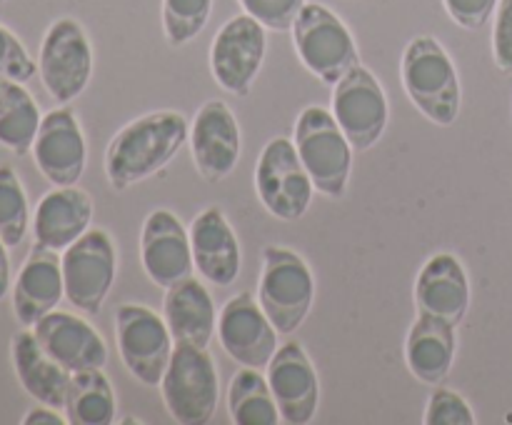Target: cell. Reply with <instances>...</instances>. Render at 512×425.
Here are the masks:
<instances>
[{"mask_svg":"<svg viewBox=\"0 0 512 425\" xmlns=\"http://www.w3.org/2000/svg\"><path fill=\"white\" fill-rule=\"evenodd\" d=\"M268 38L265 25L243 13L230 18L210 45V70L225 93L245 98L263 68Z\"/></svg>","mask_w":512,"mask_h":425,"instance_id":"7c38bea8","label":"cell"},{"mask_svg":"<svg viewBox=\"0 0 512 425\" xmlns=\"http://www.w3.org/2000/svg\"><path fill=\"white\" fill-rule=\"evenodd\" d=\"M455 325L420 313L405 340L408 370L425 385H440L453 370Z\"/></svg>","mask_w":512,"mask_h":425,"instance_id":"d4e9b609","label":"cell"},{"mask_svg":"<svg viewBox=\"0 0 512 425\" xmlns=\"http://www.w3.org/2000/svg\"><path fill=\"white\" fill-rule=\"evenodd\" d=\"M33 158L45 180L58 188L75 185L83 178L88 145L73 110L55 108L43 115L33 140Z\"/></svg>","mask_w":512,"mask_h":425,"instance_id":"9a60e30c","label":"cell"},{"mask_svg":"<svg viewBox=\"0 0 512 425\" xmlns=\"http://www.w3.org/2000/svg\"><path fill=\"white\" fill-rule=\"evenodd\" d=\"M400 78L410 103L435 125H453L463 105L458 70L443 43L433 35H418L408 43L400 63Z\"/></svg>","mask_w":512,"mask_h":425,"instance_id":"7a4b0ae2","label":"cell"},{"mask_svg":"<svg viewBox=\"0 0 512 425\" xmlns=\"http://www.w3.org/2000/svg\"><path fill=\"white\" fill-rule=\"evenodd\" d=\"M213 13V0H163V30L170 45L190 43L203 33Z\"/></svg>","mask_w":512,"mask_h":425,"instance_id":"f546056e","label":"cell"},{"mask_svg":"<svg viewBox=\"0 0 512 425\" xmlns=\"http://www.w3.org/2000/svg\"><path fill=\"white\" fill-rule=\"evenodd\" d=\"M255 193L273 218L293 223L308 213L315 183L290 138L278 135L260 153L255 165Z\"/></svg>","mask_w":512,"mask_h":425,"instance_id":"52a82bcc","label":"cell"},{"mask_svg":"<svg viewBox=\"0 0 512 425\" xmlns=\"http://www.w3.org/2000/svg\"><path fill=\"white\" fill-rule=\"evenodd\" d=\"M10 355H13L15 375H18L25 393L38 400V403L63 410L70 373L58 360L45 353L33 330H20V333L13 335Z\"/></svg>","mask_w":512,"mask_h":425,"instance_id":"cb8c5ba5","label":"cell"},{"mask_svg":"<svg viewBox=\"0 0 512 425\" xmlns=\"http://www.w3.org/2000/svg\"><path fill=\"white\" fill-rule=\"evenodd\" d=\"M190 125L178 110H155L120 128L105 150V175L113 190L160 173L188 143Z\"/></svg>","mask_w":512,"mask_h":425,"instance_id":"6da1fadb","label":"cell"},{"mask_svg":"<svg viewBox=\"0 0 512 425\" xmlns=\"http://www.w3.org/2000/svg\"><path fill=\"white\" fill-rule=\"evenodd\" d=\"M38 73L50 98L70 103L78 98L93 75V48L83 25L73 18H58L40 45Z\"/></svg>","mask_w":512,"mask_h":425,"instance_id":"8fae6325","label":"cell"},{"mask_svg":"<svg viewBox=\"0 0 512 425\" xmlns=\"http://www.w3.org/2000/svg\"><path fill=\"white\" fill-rule=\"evenodd\" d=\"M418 313L433 315L458 328L470 308V280L453 253H435L425 260L415 280Z\"/></svg>","mask_w":512,"mask_h":425,"instance_id":"ffe728a7","label":"cell"},{"mask_svg":"<svg viewBox=\"0 0 512 425\" xmlns=\"http://www.w3.org/2000/svg\"><path fill=\"white\" fill-rule=\"evenodd\" d=\"M0 3H5V0H0Z\"/></svg>","mask_w":512,"mask_h":425,"instance_id":"74e56055","label":"cell"},{"mask_svg":"<svg viewBox=\"0 0 512 425\" xmlns=\"http://www.w3.org/2000/svg\"><path fill=\"white\" fill-rule=\"evenodd\" d=\"M445 10L465 30H480L498 8V0H443Z\"/></svg>","mask_w":512,"mask_h":425,"instance_id":"e575fe53","label":"cell"},{"mask_svg":"<svg viewBox=\"0 0 512 425\" xmlns=\"http://www.w3.org/2000/svg\"><path fill=\"white\" fill-rule=\"evenodd\" d=\"M63 410L70 425L115 423V390L103 368L70 373Z\"/></svg>","mask_w":512,"mask_h":425,"instance_id":"484cf974","label":"cell"},{"mask_svg":"<svg viewBox=\"0 0 512 425\" xmlns=\"http://www.w3.org/2000/svg\"><path fill=\"white\" fill-rule=\"evenodd\" d=\"M293 45L300 63L325 85H335L358 60V45L348 25L330 8L305 3L293 25Z\"/></svg>","mask_w":512,"mask_h":425,"instance_id":"8992f818","label":"cell"},{"mask_svg":"<svg viewBox=\"0 0 512 425\" xmlns=\"http://www.w3.org/2000/svg\"><path fill=\"white\" fill-rule=\"evenodd\" d=\"M65 298L83 313H100L118 270V253L108 230L90 228L63 250Z\"/></svg>","mask_w":512,"mask_h":425,"instance_id":"30bf717a","label":"cell"},{"mask_svg":"<svg viewBox=\"0 0 512 425\" xmlns=\"http://www.w3.org/2000/svg\"><path fill=\"white\" fill-rule=\"evenodd\" d=\"M190 245H193V263L200 278L218 288H228L238 280L240 265H243L238 235L218 205H210L193 220Z\"/></svg>","mask_w":512,"mask_h":425,"instance_id":"d6986e66","label":"cell"},{"mask_svg":"<svg viewBox=\"0 0 512 425\" xmlns=\"http://www.w3.org/2000/svg\"><path fill=\"white\" fill-rule=\"evenodd\" d=\"M160 393L170 418L180 425H205L218 410L220 380L208 348L175 343L160 380Z\"/></svg>","mask_w":512,"mask_h":425,"instance_id":"277c9868","label":"cell"},{"mask_svg":"<svg viewBox=\"0 0 512 425\" xmlns=\"http://www.w3.org/2000/svg\"><path fill=\"white\" fill-rule=\"evenodd\" d=\"M333 88L330 113L338 120L340 130L350 140L355 153L370 150L388 128L390 105L383 85L370 73V68L355 63Z\"/></svg>","mask_w":512,"mask_h":425,"instance_id":"9c48e42d","label":"cell"},{"mask_svg":"<svg viewBox=\"0 0 512 425\" xmlns=\"http://www.w3.org/2000/svg\"><path fill=\"white\" fill-rule=\"evenodd\" d=\"M163 318L175 343H193L208 348L218 330V313L208 288L198 278H185L165 288Z\"/></svg>","mask_w":512,"mask_h":425,"instance_id":"603a6c76","label":"cell"},{"mask_svg":"<svg viewBox=\"0 0 512 425\" xmlns=\"http://www.w3.org/2000/svg\"><path fill=\"white\" fill-rule=\"evenodd\" d=\"M68 418H60L58 410L50 408V405H43V408L28 410V415L23 418L25 425H63Z\"/></svg>","mask_w":512,"mask_h":425,"instance_id":"d590c367","label":"cell"},{"mask_svg":"<svg viewBox=\"0 0 512 425\" xmlns=\"http://www.w3.org/2000/svg\"><path fill=\"white\" fill-rule=\"evenodd\" d=\"M33 333L45 353L58 360L68 373H80L90 368H105L108 348L98 330L88 320L73 313L50 310L45 318L33 325Z\"/></svg>","mask_w":512,"mask_h":425,"instance_id":"ac0fdd59","label":"cell"},{"mask_svg":"<svg viewBox=\"0 0 512 425\" xmlns=\"http://www.w3.org/2000/svg\"><path fill=\"white\" fill-rule=\"evenodd\" d=\"M140 263L145 275L158 288H170L190 278L195 270L190 230L180 223L178 215L158 208L145 218L140 233Z\"/></svg>","mask_w":512,"mask_h":425,"instance_id":"2e32d148","label":"cell"},{"mask_svg":"<svg viewBox=\"0 0 512 425\" xmlns=\"http://www.w3.org/2000/svg\"><path fill=\"white\" fill-rule=\"evenodd\" d=\"M115 343L128 373L148 388H158L175 348L163 315L148 305H120L115 310Z\"/></svg>","mask_w":512,"mask_h":425,"instance_id":"ba28073f","label":"cell"},{"mask_svg":"<svg viewBox=\"0 0 512 425\" xmlns=\"http://www.w3.org/2000/svg\"><path fill=\"white\" fill-rule=\"evenodd\" d=\"M425 425H475V413L468 400L450 388H435L423 415Z\"/></svg>","mask_w":512,"mask_h":425,"instance_id":"4dcf8cb0","label":"cell"},{"mask_svg":"<svg viewBox=\"0 0 512 425\" xmlns=\"http://www.w3.org/2000/svg\"><path fill=\"white\" fill-rule=\"evenodd\" d=\"M243 10L268 30H293L305 0H240Z\"/></svg>","mask_w":512,"mask_h":425,"instance_id":"1f68e13d","label":"cell"},{"mask_svg":"<svg viewBox=\"0 0 512 425\" xmlns=\"http://www.w3.org/2000/svg\"><path fill=\"white\" fill-rule=\"evenodd\" d=\"M65 298L63 263L55 250L35 243L13 285V310L20 325L33 328Z\"/></svg>","mask_w":512,"mask_h":425,"instance_id":"44dd1931","label":"cell"},{"mask_svg":"<svg viewBox=\"0 0 512 425\" xmlns=\"http://www.w3.org/2000/svg\"><path fill=\"white\" fill-rule=\"evenodd\" d=\"M40 120L33 95L15 80L0 78V145L15 155H25L33 150Z\"/></svg>","mask_w":512,"mask_h":425,"instance_id":"4316f807","label":"cell"},{"mask_svg":"<svg viewBox=\"0 0 512 425\" xmlns=\"http://www.w3.org/2000/svg\"><path fill=\"white\" fill-rule=\"evenodd\" d=\"M10 288V258H8V245L0 238V300L8 295Z\"/></svg>","mask_w":512,"mask_h":425,"instance_id":"8d00e7d4","label":"cell"},{"mask_svg":"<svg viewBox=\"0 0 512 425\" xmlns=\"http://www.w3.org/2000/svg\"><path fill=\"white\" fill-rule=\"evenodd\" d=\"M93 223V200L83 188L65 185L50 190L40 198L33 215L35 243L43 248L63 253L80 235H85Z\"/></svg>","mask_w":512,"mask_h":425,"instance_id":"7402d4cb","label":"cell"},{"mask_svg":"<svg viewBox=\"0 0 512 425\" xmlns=\"http://www.w3.org/2000/svg\"><path fill=\"white\" fill-rule=\"evenodd\" d=\"M188 140L195 168L208 183H220L238 168L243 138L233 110L223 100H205L200 105Z\"/></svg>","mask_w":512,"mask_h":425,"instance_id":"5bb4252c","label":"cell"},{"mask_svg":"<svg viewBox=\"0 0 512 425\" xmlns=\"http://www.w3.org/2000/svg\"><path fill=\"white\" fill-rule=\"evenodd\" d=\"M315 300V280L310 265L295 250L268 245L263 250V273L258 283V303L280 335H290L305 323Z\"/></svg>","mask_w":512,"mask_h":425,"instance_id":"5b68a950","label":"cell"},{"mask_svg":"<svg viewBox=\"0 0 512 425\" xmlns=\"http://www.w3.org/2000/svg\"><path fill=\"white\" fill-rule=\"evenodd\" d=\"M228 413L235 425H278L280 410L268 378L258 368L238 370L228 388Z\"/></svg>","mask_w":512,"mask_h":425,"instance_id":"83f0119b","label":"cell"},{"mask_svg":"<svg viewBox=\"0 0 512 425\" xmlns=\"http://www.w3.org/2000/svg\"><path fill=\"white\" fill-rule=\"evenodd\" d=\"M268 383L278 403L280 420L288 425H308L318 415V373L300 343L280 345L268 365Z\"/></svg>","mask_w":512,"mask_h":425,"instance_id":"e0dca14e","label":"cell"},{"mask_svg":"<svg viewBox=\"0 0 512 425\" xmlns=\"http://www.w3.org/2000/svg\"><path fill=\"white\" fill-rule=\"evenodd\" d=\"M293 143L315 190L325 198H343L353 173L355 148L340 130L335 115L320 105L305 108L295 120Z\"/></svg>","mask_w":512,"mask_h":425,"instance_id":"3957f363","label":"cell"},{"mask_svg":"<svg viewBox=\"0 0 512 425\" xmlns=\"http://www.w3.org/2000/svg\"><path fill=\"white\" fill-rule=\"evenodd\" d=\"M278 330L250 293H238L218 315V340L225 353L245 368L268 370L278 350Z\"/></svg>","mask_w":512,"mask_h":425,"instance_id":"4fadbf2b","label":"cell"},{"mask_svg":"<svg viewBox=\"0 0 512 425\" xmlns=\"http://www.w3.org/2000/svg\"><path fill=\"white\" fill-rule=\"evenodd\" d=\"M35 73H38V65L23 48V43L5 25H0V78L28 83Z\"/></svg>","mask_w":512,"mask_h":425,"instance_id":"d6a6232c","label":"cell"},{"mask_svg":"<svg viewBox=\"0 0 512 425\" xmlns=\"http://www.w3.org/2000/svg\"><path fill=\"white\" fill-rule=\"evenodd\" d=\"M493 58L500 73L512 75V0H500L493 28Z\"/></svg>","mask_w":512,"mask_h":425,"instance_id":"836d02e7","label":"cell"},{"mask_svg":"<svg viewBox=\"0 0 512 425\" xmlns=\"http://www.w3.org/2000/svg\"><path fill=\"white\" fill-rule=\"evenodd\" d=\"M28 233V195L10 165H0V238L18 248Z\"/></svg>","mask_w":512,"mask_h":425,"instance_id":"f1b7e54d","label":"cell"}]
</instances>
